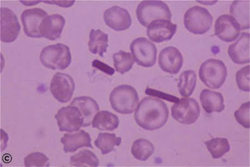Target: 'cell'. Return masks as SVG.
Here are the masks:
<instances>
[{
    "instance_id": "obj_1",
    "label": "cell",
    "mask_w": 250,
    "mask_h": 167,
    "mask_svg": "<svg viewBox=\"0 0 250 167\" xmlns=\"http://www.w3.org/2000/svg\"><path fill=\"white\" fill-rule=\"evenodd\" d=\"M168 117L169 110L166 104L150 97L142 99L134 115L138 125L148 131L163 127L168 121Z\"/></svg>"
},
{
    "instance_id": "obj_2",
    "label": "cell",
    "mask_w": 250,
    "mask_h": 167,
    "mask_svg": "<svg viewBox=\"0 0 250 167\" xmlns=\"http://www.w3.org/2000/svg\"><path fill=\"white\" fill-rule=\"evenodd\" d=\"M109 102L113 110L120 114H131L139 102L138 92L128 84L117 86L109 96Z\"/></svg>"
},
{
    "instance_id": "obj_3",
    "label": "cell",
    "mask_w": 250,
    "mask_h": 167,
    "mask_svg": "<svg viewBox=\"0 0 250 167\" xmlns=\"http://www.w3.org/2000/svg\"><path fill=\"white\" fill-rule=\"evenodd\" d=\"M40 60L46 68L53 70H63L71 63L70 48L62 43L46 46L42 51Z\"/></svg>"
},
{
    "instance_id": "obj_4",
    "label": "cell",
    "mask_w": 250,
    "mask_h": 167,
    "mask_svg": "<svg viewBox=\"0 0 250 167\" xmlns=\"http://www.w3.org/2000/svg\"><path fill=\"white\" fill-rule=\"evenodd\" d=\"M138 21L145 27L157 20L170 21L172 14L169 6L165 2L158 0H145L138 4L137 8Z\"/></svg>"
},
{
    "instance_id": "obj_5",
    "label": "cell",
    "mask_w": 250,
    "mask_h": 167,
    "mask_svg": "<svg viewBox=\"0 0 250 167\" xmlns=\"http://www.w3.org/2000/svg\"><path fill=\"white\" fill-rule=\"evenodd\" d=\"M227 75V66L221 60L208 59L200 66L201 81L209 88H220L226 81Z\"/></svg>"
},
{
    "instance_id": "obj_6",
    "label": "cell",
    "mask_w": 250,
    "mask_h": 167,
    "mask_svg": "<svg viewBox=\"0 0 250 167\" xmlns=\"http://www.w3.org/2000/svg\"><path fill=\"white\" fill-rule=\"evenodd\" d=\"M213 21L211 13L202 6H193L188 9L184 15L185 28L193 34L203 35L208 32Z\"/></svg>"
},
{
    "instance_id": "obj_7",
    "label": "cell",
    "mask_w": 250,
    "mask_h": 167,
    "mask_svg": "<svg viewBox=\"0 0 250 167\" xmlns=\"http://www.w3.org/2000/svg\"><path fill=\"white\" fill-rule=\"evenodd\" d=\"M130 50L133 59L138 65L150 68L155 65L157 57V48L145 38H138L130 44Z\"/></svg>"
},
{
    "instance_id": "obj_8",
    "label": "cell",
    "mask_w": 250,
    "mask_h": 167,
    "mask_svg": "<svg viewBox=\"0 0 250 167\" xmlns=\"http://www.w3.org/2000/svg\"><path fill=\"white\" fill-rule=\"evenodd\" d=\"M200 115V108L193 98H183L172 106L171 115L180 124L191 125L195 123Z\"/></svg>"
},
{
    "instance_id": "obj_9",
    "label": "cell",
    "mask_w": 250,
    "mask_h": 167,
    "mask_svg": "<svg viewBox=\"0 0 250 167\" xmlns=\"http://www.w3.org/2000/svg\"><path fill=\"white\" fill-rule=\"evenodd\" d=\"M60 131L73 132L83 127L84 118L79 108L75 105L63 106L55 116Z\"/></svg>"
},
{
    "instance_id": "obj_10",
    "label": "cell",
    "mask_w": 250,
    "mask_h": 167,
    "mask_svg": "<svg viewBox=\"0 0 250 167\" xmlns=\"http://www.w3.org/2000/svg\"><path fill=\"white\" fill-rule=\"evenodd\" d=\"M75 89V82L70 75L58 72L53 76L50 84V92L53 97L60 103L70 102Z\"/></svg>"
},
{
    "instance_id": "obj_11",
    "label": "cell",
    "mask_w": 250,
    "mask_h": 167,
    "mask_svg": "<svg viewBox=\"0 0 250 167\" xmlns=\"http://www.w3.org/2000/svg\"><path fill=\"white\" fill-rule=\"evenodd\" d=\"M45 11L41 8H31L24 10L21 14L24 32L26 36L33 39L42 38L40 26L42 21L48 17Z\"/></svg>"
},
{
    "instance_id": "obj_12",
    "label": "cell",
    "mask_w": 250,
    "mask_h": 167,
    "mask_svg": "<svg viewBox=\"0 0 250 167\" xmlns=\"http://www.w3.org/2000/svg\"><path fill=\"white\" fill-rule=\"evenodd\" d=\"M21 26L17 15L7 8L1 9V40L4 43H12L17 39Z\"/></svg>"
},
{
    "instance_id": "obj_13",
    "label": "cell",
    "mask_w": 250,
    "mask_h": 167,
    "mask_svg": "<svg viewBox=\"0 0 250 167\" xmlns=\"http://www.w3.org/2000/svg\"><path fill=\"white\" fill-rule=\"evenodd\" d=\"M241 28L231 15H223L216 20L215 24L216 36L223 42L230 43L240 36Z\"/></svg>"
},
{
    "instance_id": "obj_14",
    "label": "cell",
    "mask_w": 250,
    "mask_h": 167,
    "mask_svg": "<svg viewBox=\"0 0 250 167\" xmlns=\"http://www.w3.org/2000/svg\"><path fill=\"white\" fill-rule=\"evenodd\" d=\"M158 63L164 72L176 75L180 72L184 64V57L177 48L168 46L161 51Z\"/></svg>"
},
{
    "instance_id": "obj_15",
    "label": "cell",
    "mask_w": 250,
    "mask_h": 167,
    "mask_svg": "<svg viewBox=\"0 0 250 167\" xmlns=\"http://www.w3.org/2000/svg\"><path fill=\"white\" fill-rule=\"evenodd\" d=\"M177 25L168 20H157L151 22L147 28V36L155 43L169 41L175 35Z\"/></svg>"
},
{
    "instance_id": "obj_16",
    "label": "cell",
    "mask_w": 250,
    "mask_h": 167,
    "mask_svg": "<svg viewBox=\"0 0 250 167\" xmlns=\"http://www.w3.org/2000/svg\"><path fill=\"white\" fill-rule=\"evenodd\" d=\"M104 21L108 27L117 32H122L130 27L132 20L126 9L118 6L107 9L104 15Z\"/></svg>"
},
{
    "instance_id": "obj_17",
    "label": "cell",
    "mask_w": 250,
    "mask_h": 167,
    "mask_svg": "<svg viewBox=\"0 0 250 167\" xmlns=\"http://www.w3.org/2000/svg\"><path fill=\"white\" fill-rule=\"evenodd\" d=\"M65 22V19L62 15L55 14L46 17L40 26L42 37L50 41L59 39L61 37Z\"/></svg>"
},
{
    "instance_id": "obj_18",
    "label": "cell",
    "mask_w": 250,
    "mask_h": 167,
    "mask_svg": "<svg viewBox=\"0 0 250 167\" xmlns=\"http://www.w3.org/2000/svg\"><path fill=\"white\" fill-rule=\"evenodd\" d=\"M228 53H229V57L234 63L237 64L249 63V33H242L237 42L229 46Z\"/></svg>"
},
{
    "instance_id": "obj_19",
    "label": "cell",
    "mask_w": 250,
    "mask_h": 167,
    "mask_svg": "<svg viewBox=\"0 0 250 167\" xmlns=\"http://www.w3.org/2000/svg\"><path fill=\"white\" fill-rule=\"evenodd\" d=\"M61 142L63 145L64 152L66 153L75 152L78 149L83 147L93 148L90 135L83 130L64 134Z\"/></svg>"
},
{
    "instance_id": "obj_20",
    "label": "cell",
    "mask_w": 250,
    "mask_h": 167,
    "mask_svg": "<svg viewBox=\"0 0 250 167\" xmlns=\"http://www.w3.org/2000/svg\"><path fill=\"white\" fill-rule=\"evenodd\" d=\"M70 104L77 106L83 116V127H87L92 124L94 117L100 110L97 102L93 98L87 96L75 98Z\"/></svg>"
},
{
    "instance_id": "obj_21",
    "label": "cell",
    "mask_w": 250,
    "mask_h": 167,
    "mask_svg": "<svg viewBox=\"0 0 250 167\" xmlns=\"http://www.w3.org/2000/svg\"><path fill=\"white\" fill-rule=\"evenodd\" d=\"M200 99L203 109L209 114L225 110L224 98L220 92L205 89L201 93Z\"/></svg>"
},
{
    "instance_id": "obj_22",
    "label": "cell",
    "mask_w": 250,
    "mask_h": 167,
    "mask_svg": "<svg viewBox=\"0 0 250 167\" xmlns=\"http://www.w3.org/2000/svg\"><path fill=\"white\" fill-rule=\"evenodd\" d=\"M250 0L233 1L229 8L231 16L236 20L241 30L250 28Z\"/></svg>"
},
{
    "instance_id": "obj_23",
    "label": "cell",
    "mask_w": 250,
    "mask_h": 167,
    "mask_svg": "<svg viewBox=\"0 0 250 167\" xmlns=\"http://www.w3.org/2000/svg\"><path fill=\"white\" fill-rule=\"evenodd\" d=\"M120 120L117 115L108 111H98L93 118L92 126L100 131H113L119 126Z\"/></svg>"
},
{
    "instance_id": "obj_24",
    "label": "cell",
    "mask_w": 250,
    "mask_h": 167,
    "mask_svg": "<svg viewBox=\"0 0 250 167\" xmlns=\"http://www.w3.org/2000/svg\"><path fill=\"white\" fill-rule=\"evenodd\" d=\"M89 51L93 54H98L100 57L107 52L108 47V35L100 30H91L90 40L88 43Z\"/></svg>"
},
{
    "instance_id": "obj_25",
    "label": "cell",
    "mask_w": 250,
    "mask_h": 167,
    "mask_svg": "<svg viewBox=\"0 0 250 167\" xmlns=\"http://www.w3.org/2000/svg\"><path fill=\"white\" fill-rule=\"evenodd\" d=\"M122 144V138L117 137L115 133H100L95 145L101 150L102 155L108 154L115 150V146H120Z\"/></svg>"
},
{
    "instance_id": "obj_26",
    "label": "cell",
    "mask_w": 250,
    "mask_h": 167,
    "mask_svg": "<svg viewBox=\"0 0 250 167\" xmlns=\"http://www.w3.org/2000/svg\"><path fill=\"white\" fill-rule=\"evenodd\" d=\"M196 84V75L195 71L187 70L179 77L178 89L183 97H189L195 90Z\"/></svg>"
},
{
    "instance_id": "obj_27",
    "label": "cell",
    "mask_w": 250,
    "mask_h": 167,
    "mask_svg": "<svg viewBox=\"0 0 250 167\" xmlns=\"http://www.w3.org/2000/svg\"><path fill=\"white\" fill-rule=\"evenodd\" d=\"M155 151V146L149 140L140 139L135 140L131 146V153L134 157L140 161H146Z\"/></svg>"
},
{
    "instance_id": "obj_28",
    "label": "cell",
    "mask_w": 250,
    "mask_h": 167,
    "mask_svg": "<svg viewBox=\"0 0 250 167\" xmlns=\"http://www.w3.org/2000/svg\"><path fill=\"white\" fill-rule=\"evenodd\" d=\"M205 144L214 159H220L230 150V145L226 138H215L205 142Z\"/></svg>"
},
{
    "instance_id": "obj_29",
    "label": "cell",
    "mask_w": 250,
    "mask_h": 167,
    "mask_svg": "<svg viewBox=\"0 0 250 167\" xmlns=\"http://www.w3.org/2000/svg\"><path fill=\"white\" fill-rule=\"evenodd\" d=\"M99 164L97 155L90 150H82L70 158V165L73 167H97Z\"/></svg>"
},
{
    "instance_id": "obj_30",
    "label": "cell",
    "mask_w": 250,
    "mask_h": 167,
    "mask_svg": "<svg viewBox=\"0 0 250 167\" xmlns=\"http://www.w3.org/2000/svg\"><path fill=\"white\" fill-rule=\"evenodd\" d=\"M113 59L116 71L122 75L129 72L135 63L131 53L122 50L115 53Z\"/></svg>"
},
{
    "instance_id": "obj_31",
    "label": "cell",
    "mask_w": 250,
    "mask_h": 167,
    "mask_svg": "<svg viewBox=\"0 0 250 167\" xmlns=\"http://www.w3.org/2000/svg\"><path fill=\"white\" fill-rule=\"evenodd\" d=\"M24 166L26 167H45L50 166L49 159L43 153L34 152L24 158Z\"/></svg>"
},
{
    "instance_id": "obj_32",
    "label": "cell",
    "mask_w": 250,
    "mask_h": 167,
    "mask_svg": "<svg viewBox=\"0 0 250 167\" xmlns=\"http://www.w3.org/2000/svg\"><path fill=\"white\" fill-rule=\"evenodd\" d=\"M234 117L238 124L243 127L250 128V102L241 105L234 113Z\"/></svg>"
},
{
    "instance_id": "obj_33",
    "label": "cell",
    "mask_w": 250,
    "mask_h": 167,
    "mask_svg": "<svg viewBox=\"0 0 250 167\" xmlns=\"http://www.w3.org/2000/svg\"><path fill=\"white\" fill-rule=\"evenodd\" d=\"M236 80L240 90L243 92H250V65L238 71L236 75Z\"/></svg>"
},
{
    "instance_id": "obj_34",
    "label": "cell",
    "mask_w": 250,
    "mask_h": 167,
    "mask_svg": "<svg viewBox=\"0 0 250 167\" xmlns=\"http://www.w3.org/2000/svg\"><path fill=\"white\" fill-rule=\"evenodd\" d=\"M92 66L94 68L101 70L103 72L105 73L106 74L108 75H113L114 73H115V70H114L113 68L110 67V66L97 60H94L92 63Z\"/></svg>"
}]
</instances>
